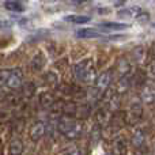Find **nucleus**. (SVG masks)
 I'll return each mask as SVG.
<instances>
[{"mask_svg": "<svg viewBox=\"0 0 155 155\" xmlns=\"http://www.w3.org/2000/svg\"><path fill=\"white\" fill-rule=\"evenodd\" d=\"M60 128H61V132L64 135H67L68 137H76L80 132L79 125L75 123H71V121H67V123H61L60 124Z\"/></svg>", "mask_w": 155, "mask_h": 155, "instance_id": "7ed1b4c3", "label": "nucleus"}, {"mask_svg": "<svg viewBox=\"0 0 155 155\" xmlns=\"http://www.w3.org/2000/svg\"><path fill=\"white\" fill-rule=\"evenodd\" d=\"M117 16L121 19H125V18H131L132 16V10H121L117 12Z\"/></svg>", "mask_w": 155, "mask_h": 155, "instance_id": "f8f14e48", "label": "nucleus"}, {"mask_svg": "<svg viewBox=\"0 0 155 155\" xmlns=\"http://www.w3.org/2000/svg\"><path fill=\"white\" fill-rule=\"evenodd\" d=\"M78 3H83V2H87V0H76Z\"/></svg>", "mask_w": 155, "mask_h": 155, "instance_id": "dca6fc26", "label": "nucleus"}, {"mask_svg": "<svg viewBox=\"0 0 155 155\" xmlns=\"http://www.w3.org/2000/svg\"><path fill=\"white\" fill-rule=\"evenodd\" d=\"M76 37L78 38H98V37H102V34L98 30H94V29H80L76 31Z\"/></svg>", "mask_w": 155, "mask_h": 155, "instance_id": "39448f33", "label": "nucleus"}, {"mask_svg": "<svg viewBox=\"0 0 155 155\" xmlns=\"http://www.w3.org/2000/svg\"><path fill=\"white\" fill-rule=\"evenodd\" d=\"M75 72L78 79L83 80V82H93L95 79V71H94V67L90 60H84V61L79 63L75 67Z\"/></svg>", "mask_w": 155, "mask_h": 155, "instance_id": "f03ea898", "label": "nucleus"}, {"mask_svg": "<svg viewBox=\"0 0 155 155\" xmlns=\"http://www.w3.org/2000/svg\"><path fill=\"white\" fill-rule=\"evenodd\" d=\"M109 12H110L109 8H104V10L101 8V10H99V14H109Z\"/></svg>", "mask_w": 155, "mask_h": 155, "instance_id": "2eb2a0df", "label": "nucleus"}, {"mask_svg": "<svg viewBox=\"0 0 155 155\" xmlns=\"http://www.w3.org/2000/svg\"><path fill=\"white\" fill-rule=\"evenodd\" d=\"M99 26L105 30H125L129 27V25L127 23H117V22H105V23H101Z\"/></svg>", "mask_w": 155, "mask_h": 155, "instance_id": "423d86ee", "label": "nucleus"}, {"mask_svg": "<svg viewBox=\"0 0 155 155\" xmlns=\"http://www.w3.org/2000/svg\"><path fill=\"white\" fill-rule=\"evenodd\" d=\"M148 18H150V16H148V14H146V12H143V14H139V15L136 16V19L139 22H142V23H144V22H147L148 21Z\"/></svg>", "mask_w": 155, "mask_h": 155, "instance_id": "ddd939ff", "label": "nucleus"}, {"mask_svg": "<svg viewBox=\"0 0 155 155\" xmlns=\"http://www.w3.org/2000/svg\"><path fill=\"white\" fill-rule=\"evenodd\" d=\"M109 84H110V74L109 72L101 75L98 78V80H97V87H98L99 90H102V91L106 90Z\"/></svg>", "mask_w": 155, "mask_h": 155, "instance_id": "6e6552de", "label": "nucleus"}, {"mask_svg": "<svg viewBox=\"0 0 155 155\" xmlns=\"http://www.w3.org/2000/svg\"><path fill=\"white\" fill-rule=\"evenodd\" d=\"M44 64H45V59H44L42 54H35L34 57H33L31 60V67L34 68V70H40V68L44 67Z\"/></svg>", "mask_w": 155, "mask_h": 155, "instance_id": "9d476101", "label": "nucleus"}, {"mask_svg": "<svg viewBox=\"0 0 155 155\" xmlns=\"http://www.w3.org/2000/svg\"><path fill=\"white\" fill-rule=\"evenodd\" d=\"M23 151V146H22V142L21 140H14L10 146V154L12 155H19Z\"/></svg>", "mask_w": 155, "mask_h": 155, "instance_id": "9b49d317", "label": "nucleus"}, {"mask_svg": "<svg viewBox=\"0 0 155 155\" xmlns=\"http://www.w3.org/2000/svg\"><path fill=\"white\" fill-rule=\"evenodd\" d=\"M44 134H45V125H44L42 123H35L34 125H33L31 131H30V137H31V140H34V142H38V140L44 136Z\"/></svg>", "mask_w": 155, "mask_h": 155, "instance_id": "20e7f679", "label": "nucleus"}, {"mask_svg": "<svg viewBox=\"0 0 155 155\" xmlns=\"http://www.w3.org/2000/svg\"><path fill=\"white\" fill-rule=\"evenodd\" d=\"M154 27H155V23H154Z\"/></svg>", "mask_w": 155, "mask_h": 155, "instance_id": "f3484780", "label": "nucleus"}, {"mask_svg": "<svg viewBox=\"0 0 155 155\" xmlns=\"http://www.w3.org/2000/svg\"><path fill=\"white\" fill-rule=\"evenodd\" d=\"M0 80H3L10 88H18L22 84V72L19 71V68L2 70L0 71Z\"/></svg>", "mask_w": 155, "mask_h": 155, "instance_id": "f257e3e1", "label": "nucleus"}, {"mask_svg": "<svg viewBox=\"0 0 155 155\" xmlns=\"http://www.w3.org/2000/svg\"><path fill=\"white\" fill-rule=\"evenodd\" d=\"M64 21L71 22V23H76V25H82V23H87L90 22V16L86 15H68L64 18Z\"/></svg>", "mask_w": 155, "mask_h": 155, "instance_id": "0eeeda50", "label": "nucleus"}, {"mask_svg": "<svg viewBox=\"0 0 155 155\" xmlns=\"http://www.w3.org/2000/svg\"><path fill=\"white\" fill-rule=\"evenodd\" d=\"M4 8H7L10 11H18V12H22L25 10L23 5L19 2H16V0H7V2H4Z\"/></svg>", "mask_w": 155, "mask_h": 155, "instance_id": "1a4fd4ad", "label": "nucleus"}, {"mask_svg": "<svg viewBox=\"0 0 155 155\" xmlns=\"http://www.w3.org/2000/svg\"><path fill=\"white\" fill-rule=\"evenodd\" d=\"M4 27H8V23L4 21H0V29H4Z\"/></svg>", "mask_w": 155, "mask_h": 155, "instance_id": "4468645a", "label": "nucleus"}]
</instances>
